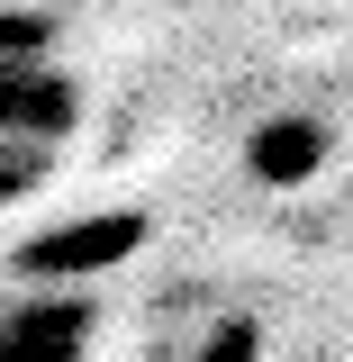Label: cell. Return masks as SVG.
Instances as JSON below:
<instances>
[{"label":"cell","instance_id":"obj_4","mask_svg":"<svg viewBox=\"0 0 353 362\" xmlns=\"http://www.w3.org/2000/svg\"><path fill=\"white\" fill-rule=\"evenodd\" d=\"M326 163H335V127L317 109H272L245 136V173L263 190H308V181H326Z\"/></svg>","mask_w":353,"mask_h":362},{"label":"cell","instance_id":"obj_1","mask_svg":"<svg viewBox=\"0 0 353 362\" xmlns=\"http://www.w3.org/2000/svg\"><path fill=\"white\" fill-rule=\"evenodd\" d=\"M145 235H154V226L136 218V209H100V218H73V226H45V235H28L9 263L28 272V281L73 290V281H91V272H118L127 254H145Z\"/></svg>","mask_w":353,"mask_h":362},{"label":"cell","instance_id":"obj_5","mask_svg":"<svg viewBox=\"0 0 353 362\" xmlns=\"http://www.w3.org/2000/svg\"><path fill=\"white\" fill-rule=\"evenodd\" d=\"M0 64H54V9L0 0Z\"/></svg>","mask_w":353,"mask_h":362},{"label":"cell","instance_id":"obj_6","mask_svg":"<svg viewBox=\"0 0 353 362\" xmlns=\"http://www.w3.org/2000/svg\"><path fill=\"white\" fill-rule=\"evenodd\" d=\"M254 354H263V326L254 317H209L199 344H190V362H254Z\"/></svg>","mask_w":353,"mask_h":362},{"label":"cell","instance_id":"obj_3","mask_svg":"<svg viewBox=\"0 0 353 362\" xmlns=\"http://www.w3.org/2000/svg\"><path fill=\"white\" fill-rule=\"evenodd\" d=\"M91 299L73 290H37L0 308V362H91Z\"/></svg>","mask_w":353,"mask_h":362},{"label":"cell","instance_id":"obj_2","mask_svg":"<svg viewBox=\"0 0 353 362\" xmlns=\"http://www.w3.org/2000/svg\"><path fill=\"white\" fill-rule=\"evenodd\" d=\"M73 127H82V82L64 64H0V145L54 154Z\"/></svg>","mask_w":353,"mask_h":362}]
</instances>
